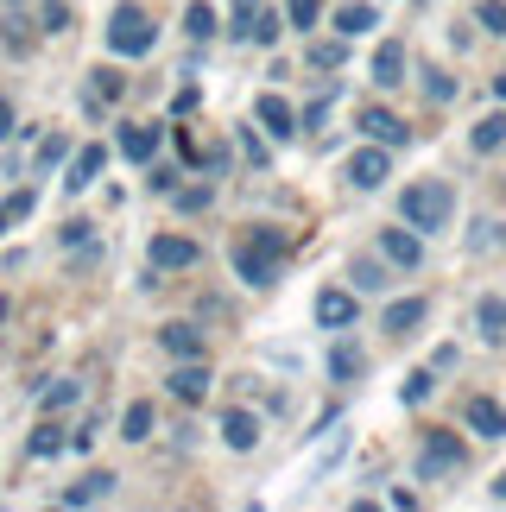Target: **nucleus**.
Segmentation results:
<instances>
[{"instance_id": "obj_1", "label": "nucleus", "mask_w": 506, "mask_h": 512, "mask_svg": "<svg viewBox=\"0 0 506 512\" xmlns=\"http://www.w3.org/2000/svg\"><path fill=\"white\" fill-rule=\"evenodd\" d=\"M285 228H247L241 241H235V279H247L253 291H266L272 279H279V266H285Z\"/></svg>"}, {"instance_id": "obj_2", "label": "nucleus", "mask_w": 506, "mask_h": 512, "mask_svg": "<svg viewBox=\"0 0 506 512\" xmlns=\"http://www.w3.org/2000/svg\"><path fill=\"white\" fill-rule=\"evenodd\" d=\"M399 215H405V228L437 234V228H450V222H456V190L443 184V177H418V184H405Z\"/></svg>"}, {"instance_id": "obj_3", "label": "nucleus", "mask_w": 506, "mask_h": 512, "mask_svg": "<svg viewBox=\"0 0 506 512\" xmlns=\"http://www.w3.org/2000/svg\"><path fill=\"white\" fill-rule=\"evenodd\" d=\"M152 45H159V26H152L140 7H114V19H108V51L114 57H146Z\"/></svg>"}, {"instance_id": "obj_4", "label": "nucleus", "mask_w": 506, "mask_h": 512, "mask_svg": "<svg viewBox=\"0 0 506 512\" xmlns=\"http://www.w3.org/2000/svg\"><path fill=\"white\" fill-rule=\"evenodd\" d=\"M462 468V443L450 437V430H431L418 449V481H437V475H456Z\"/></svg>"}, {"instance_id": "obj_5", "label": "nucleus", "mask_w": 506, "mask_h": 512, "mask_svg": "<svg viewBox=\"0 0 506 512\" xmlns=\"http://www.w3.org/2000/svg\"><path fill=\"white\" fill-rule=\"evenodd\" d=\"M342 171H348V184H355V190H380L386 177H393V159H386V146L374 140V146H361Z\"/></svg>"}, {"instance_id": "obj_6", "label": "nucleus", "mask_w": 506, "mask_h": 512, "mask_svg": "<svg viewBox=\"0 0 506 512\" xmlns=\"http://www.w3.org/2000/svg\"><path fill=\"white\" fill-rule=\"evenodd\" d=\"M190 266H197L190 234H152V272H190Z\"/></svg>"}, {"instance_id": "obj_7", "label": "nucleus", "mask_w": 506, "mask_h": 512, "mask_svg": "<svg viewBox=\"0 0 506 512\" xmlns=\"http://www.w3.org/2000/svg\"><path fill=\"white\" fill-rule=\"evenodd\" d=\"M165 386H171V399H184V405H203V399H209V367H203V354H197V361H178Z\"/></svg>"}, {"instance_id": "obj_8", "label": "nucleus", "mask_w": 506, "mask_h": 512, "mask_svg": "<svg viewBox=\"0 0 506 512\" xmlns=\"http://www.w3.org/2000/svg\"><path fill=\"white\" fill-rule=\"evenodd\" d=\"M253 121H260L272 140H291V133H298V114H291L285 95H260V102H253Z\"/></svg>"}, {"instance_id": "obj_9", "label": "nucleus", "mask_w": 506, "mask_h": 512, "mask_svg": "<svg viewBox=\"0 0 506 512\" xmlns=\"http://www.w3.org/2000/svg\"><path fill=\"white\" fill-rule=\"evenodd\" d=\"M361 133H367V140H380L386 152H393V146H405V140H412V127H405V121H399V114H386V108H361Z\"/></svg>"}, {"instance_id": "obj_10", "label": "nucleus", "mask_w": 506, "mask_h": 512, "mask_svg": "<svg viewBox=\"0 0 506 512\" xmlns=\"http://www.w3.org/2000/svg\"><path fill=\"white\" fill-rule=\"evenodd\" d=\"M380 253H386V266H405V272H412L424 260V241H418V228H386L380 234Z\"/></svg>"}, {"instance_id": "obj_11", "label": "nucleus", "mask_w": 506, "mask_h": 512, "mask_svg": "<svg viewBox=\"0 0 506 512\" xmlns=\"http://www.w3.org/2000/svg\"><path fill=\"white\" fill-rule=\"evenodd\" d=\"M355 317H361L355 291H336V285H329V291H317V323H323V329H348Z\"/></svg>"}, {"instance_id": "obj_12", "label": "nucleus", "mask_w": 506, "mask_h": 512, "mask_svg": "<svg viewBox=\"0 0 506 512\" xmlns=\"http://www.w3.org/2000/svg\"><path fill=\"white\" fill-rule=\"evenodd\" d=\"M114 481H121V475H108V468H89L76 487H64V506H95V500H108Z\"/></svg>"}, {"instance_id": "obj_13", "label": "nucleus", "mask_w": 506, "mask_h": 512, "mask_svg": "<svg viewBox=\"0 0 506 512\" xmlns=\"http://www.w3.org/2000/svg\"><path fill=\"white\" fill-rule=\"evenodd\" d=\"M418 323H424V298H399V304L380 310V329H386V336H412Z\"/></svg>"}, {"instance_id": "obj_14", "label": "nucleus", "mask_w": 506, "mask_h": 512, "mask_svg": "<svg viewBox=\"0 0 506 512\" xmlns=\"http://www.w3.org/2000/svg\"><path fill=\"white\" fill-rule=\"evenodd\" d=\"M102 165H108V146H83L70 159V177H64V190H89L95 177H102Z\"/></svg>"}, {"instance_id": "obj_15", "label": "nucleus", "mask_w": 506, "mask_h": 512, "mask_svg": "<svg viewBox=\"0 0 506 512\" xmlns=\"http://www.w3.org/2000/svg\"><path fill=\"white\" fill-rule=\"evenodd\" d=\"M469 430L475 437H506V405H494V399H469Z\"/></svg>"}, {"instance_id": "obj_16", "label": "nucleus", "mask_w": 506, "mask_h": 512, "mask_svg": "<svg viewBox=\"0 0 506 512\" xmlns=\"http://www.w3.org/2000/svg\"><path fill=\"white\" fill-rule=\"evenodd\" d=\"M222 443L247 456V449L260 443V418H253V411H228V418H222Z\"/></svg>"}, {"instance_id": "obj_17", "label": "nucleus", "mask_w": 506, "mask_h": 512, "mask_svg": "<svg viewBox=\"0 0 506 512\" xmlns=\"http://www.w3.org/2000/svg\"><path fill=\"white\" fill-rule=\"evenodd\" d=\"M374 83H380V89L405 83V45H393V38H386V45L374 51Z\"/></svg>"}, {"instance_id": "obj_18", "label": "nucleus", "mask_w": 506, "mask_h": 512, "mask_svg": "<svg viewBox=\"0 0 506 512\" xmlns=\"http://www.w3.org/2000/svg\"><path fill=\"white\" fill-rule=\"evenodd\" d=\"M159 342H165V354H178V361H197V354H203V336L190 323H165Z\"/></svg>"}, {"instance_id": "obj_19", "label": "nucleus", "mask_w": 506, "mask_h": 512, "mask_svg": "<svg viewBox=\"0 0 506 512\" xmlns=\"http://www.w3.org/2000/svg\"><path fill=\"white\" fill-rule=\"evenodd\" d=\"M152 152H159V127H121V159L146 165Z\"/></svg>"}, {"instance_id": "obj_20", "label": "nucleus", "mask_w": 506, "mask_h": 512, "mask_svg": "<svg viewBox=\"0 0 506 512\" xmlns=\"http://www.w3.org/2000/svg\"><path fill=\"white\" fill-rule=\"evenodd\" d=\"M361 367H367V354L355 342H336V348H329V380H361Z\"/></svg>"}, {"instance_id": "obj_21", "label": "nucleus", "mask_w": 506, "mask_h": 512, "mask_svg": "<svg viewBox=\"0 0 506 512\" xmlns=\"http://www.w3.org/2000/svg\"><path fill=\"white\" fill-rule=\"evenodd\" d=\"M469 146H475V152H500V146H506V114H481L475 133H469Z\"/></svg>"}, {"instance_id": "obj_22", "label": "nucleus", "mask_w": 506, "mask_h": 512, "mask_svg": "<svg viewBox=\"0 0 506 512\" xmlns=\"http://www.w3.org/2000/svg\"><path fill=\"white\" fill-rule=\"evenodd\" d=\"M475 329H481L488 342H500V336H506V298H481V304H475Z\"/></svg>"}, {"instance_id": "obj_23", "label": "nucleus", "mask_w": 506, "mask_h": 512, "mask_svg": "<svg viewBox=\"0 0 506 512\" xmlns=\"http://www.w3.org/2000/svg\"><path fill=\"white\" fill-rule=\"evenodd\" d=\"M64 449H70V437H64V424H51V418H45V424L32 430V456H38V462H45V456H64Z\"/></svg>"}, {"instance_id": "obj_24", "label": "nucleus", "mask_w": 506, "mask_h": 512, "mask_svg": "<svg viewBox=\"0 0 506 512\" xmlns=\"http://www.w3.org/2000/svg\"><path fill=\"white\" fill-rule=\"evenodd\" d=\"M121 437H127V443H146V437H152V405H146V399H133V405H127Z\"/></svg>"}, {"instance_id": "obj_25", "label": "nucleus", "mask_w": 506, "mask_h": 512, "mask_svg": "<svg viewBox=\"0 0 506 512\" xmlns=\"http://www.w3.org/2000/svg\"><path fill=\"white\" fill-rule=\"evenodd\" d=\"M184 32L190 38H216V7H209V0H190V7H184Z\"/></svg>"}, {"instance_id": "obj_26", "label": "nucleus", "mask_w": 506, "mask_h": 512, "mask_svg": "<svg viewBox=\"0 0 506 512\" xmlns=\"http://www.w3.org/2000/svg\"><path fill=\"white\" fill-rule=\"evenodd\" d=\"M342 57H348V38H342V32L310 45V64H317V70H342Z\"/></svg>"}, {"instance_id": "obj_27", "label": "nucleus", "mask_w": 506, "mask_h": 512, "mask_svg": "<svg viewBox=\"0 0 506 512\" xmlns=\"http://www.w3.org/2000/svg\"><path fill=\"white\" fill-rule=\"evenodd\" d=\"M336 32H342V38L374 32V7H336Z\"/></svg>"}, {"instance_id": "obj_28", "label": "nucleus", "mask_w": 506, "mask_h": 512, "mask_svg": "<svg viewBox=\"0 0 506 512\" xmlns=\"http://www.w3.org/2000/svg\"><path fill=\"white\" fill-rule=\"evenodd\" d=\"M38 32H70V0H38Z\"/></svg>"}, {"instance_id": "obj_29", "label": "nucleus", "mask_w": 506, "mask_h": 512, "mask_svg": "<svg viewBox=\"0 0 506 512\" xmlns=\"http://www.w3.org/2000/svg\"><path fill=\"white\" fill-rule=\"evenodd\" d=\"M424 95H431V102H456V76L437 70V64H424Z\"/></svg>"}, {"instance_id": "obj_30", "label": "nucleus", "mask_w": 506, "mask_h": 512, "mask_svg": "<svg viewBox=\"0 0 506 512\" xmlns=\"http://www.w3.org/2000/svg\"><path fill=\"white\" fill-rule=\"evenodd\" d=\"M399 399H405V405H424V399H431V367H412V373H405Z\"/></svg>"}, {"instance_id": "obj_31", "label": "nucleus", "mask_w": 506, "mask_h": 512, "mask_svg": "<svg viewBox=\"0 0 506 512\" xmlns=\"http://www.w3.org/2000/svg\"><path fill=\"white\" fill-rule=\"evenodd\" d=\"M348 279H355V291H386L380 260H355V266H348Z\"/></svg>"}, {"instance_id": "obj_32", "label": "nucleus", "mask_w": 506, "mask_h": 512, "mask_svg": "<svg viewBox=\"0 0 506 512\" xmlns=\"http://www.w3.org/2000/svg\"><path fill=\"white\" fill-rule=\"evenodd\" d=\"M121 89H127V76H114V70H95V95H89V102H121Z\"/></svg>"}, {"instance_id": "obj_33", "label": "nucleus", "mask_w": 506, "mask_h": 512, "mask_svg": "<svg viewBox=\"0 0 506 512\" xmlns=\"http://www.w3.org/2000/svg\"><path fill=\"white\" fill-rule=\"evenodd\" d=\"M475 26H488L500 38L506 32V0H481V7H475Z\"/></svg>"}, {"instance_id": "obj_34", "label": "nucleus", "mask_w": 506, "mask_h": 512, "mask_svg": "<svg viewBox=\"0 0 506 512\" xmlns=\"http://www.w3.org/2000/svg\"><path fill=\"white\" fill-rule=\"evenodd\" d=\"M285 13H291V26H317V19H323V0H285Z\"/></svg>"}, {"instance_id": "obj_35", "label": "nucleus", "mask_w": 506, "mask_h": 512, "mask_svg": "<svg viewBox=\"0 0 506 512\" xmlns=\"http://www.w3.org/2000/svg\"><path fill=\"white\" fill-rule=\"evenodd\" d=\"M247 38H253V45H279V13H266V7H260V19H253V32H247Z\"/></svg>"}, {"instance_id": "obj_36", "label": "nucleus", "mask_w": 506, "mask_h": 512, "mask_svg": "<svg viewBox=\"0 0 506 512\" xmlns=\"http://www.w3.org/2000/svg\"><path fill=\"white\" fill-rule=\"evenodd\" d=\"M76 380H57V386H45V411H64V405H76Z\"/></svg>"}, {"instance_id": "obj_37", "label": "nucleus", "mask_w": 506, "mask_h": 512, "mask_svg": "<svg viewBox=\"0 0 506 512\" xmlns=\"http://www.w3.org/2000/svg\"><path fill=\"white\" fill-rule=\"evenodd\" d=\"M64 152H70V140H64V133H45V146H38V171H51L57 159H64Z\"/></svg>"}, {"instance_id": "obj_38", "label": "nucleus", "mask_w": 506, "mask_h": 512, "mask_svg": "<svg viewBox=\"0 0 506 512\" xmlns=\"http://www.w3.org/2000/svg\"><path fill=\"white\" fill-rule=\"evenodd\" d=\"M32 209H38V196H32V190H19V196H7V203H0V215H7V222H26Z\"/></svg>"}, {"instance_id": "obj_39", "label": "nucleus", "mask_w": 506, "mask_h": 512, "mask_svg": "<svg viewBox=\"0 0 506 512\" xmlns=\"http://www.w3.org/2000/svg\"><path fill=\"white\" fill-rule=\"evenodd\" d=\"M228 19H235V32L247 38V32H253V19H260V0H235V7H228Z\"/></svg>"}, {"instance_id": "obj_40", "label": "nucleus", "mask_w": 506, "mask_h": 512, "mask_svg": "<svg viewBox=\"0 0 506 512\" xmlns=\"http://www.w3.org/2000/svg\"><path fill=\"white\" fill-rule=\"evenodd\" d=\"M506 241V234L494 228V222H481V234H475V253H488V247H500Z\"/></svg>"}, {"instance_id": "obj_41", "label": "nucleus", "mask_w": 506, "mask_h": 512, "mask_svg": "<svg viewBox=\"0 0 506 512\" xmlns=\"http://www.w3.org/2000/svg\"><path fill=\"white\" fill-rule=\"evenodd\" d=\"M323 121H329V95H323V102H310V108H304V127H323Z\"/></svg>"}, {"instance_id": "obj_42", "label": "nucleus", "mask_w": 506, "mask_h": 512, "mask_svg": "<svg viewBox=\"0 0 506 512\" xmlns=\"http://www.w3.org/2000/svg\"><path fill=\"white\" fill-rule=\"evenodd\" d=\"M178 203H184V209H190V215H197V209H209V190H203V184H197V190H184V196H178Z\"/></svg>"}, {"instance_id": "obj_43", "label": "nucleus", "mask_w": 506, "mask_h": 512, "mask_svg": "<svg viewBox=\"0 0 506 512\" xmlns=\"http://www.w3.org/2000/svg\"><path fill=\"white\" fill-rule=\"evenodd\" d=\"M7 133H13V102L0 95V140H7Z\"/></svg>"}, {"instance_id": "obj_44", "label": "nucleus", "mask_w": 506, "mask_h": 512, "mask_svg": "<svg viewBox=\"0 0 506 512\" xmlns=\"http://www.w3.org/2000/svg\"><path fill=\"white\" fill-rule=\"evenodd\" d=\"M494 500H506V475H494Z\"/></svg>"}, {"instance_id": "obj_45", "label": "nucleus", "mask_w": 506, "mask_h": 512, "mask_svg": "<svg viewBox=\"0 0 506 512\" xmlns=\"http://www.w3.org/2000/svg\"><path fill=\"white\" fill-rule=\"evenodd\" d=\"M7 310H13V304H7V298H0V323H7Z\"/></svg>"}, {"instance_id": "obj_46", "label": "nucleus", "mask_w": 506, "mask_h": 512, "mask_svg": "<svg viewBox=\"0 0 506 512\" xmlns=\"http://www.w3.org/2000/svg\"><path fill=\"white\" fill-rule=\"evenodd\" d=\"M0 228H7V215H0Z\"/></svg>"}, {"instance_id": "obj_47", "label": "nucleus", "mask_w": 506, "mask_h": 512, "mask_svg": "<svg viewBox=\"0 0 506 512\" xmlns=\"http://www.w3.org/2000/svg\"><path fill=\"white\" fill-rule=\"evenodd\" d=\"M13 7H19V0H13Z\"/></svg>"}]
</instances>
